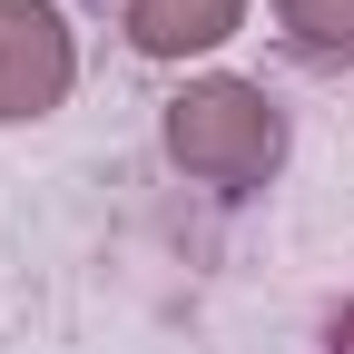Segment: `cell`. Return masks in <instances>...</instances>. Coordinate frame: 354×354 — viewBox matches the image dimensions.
Returning <instances> with one entry per match:
<instances>
[{"label": "cell", "instance_id": "cell-1", "mask_svg": "<svg viewBox=\"0 0 354 354\" xmlns=\"http://www.w3.org/2000/svg\"><path fill=\"white\" fill-rule=\"evenodd\" d=\"M158 148H167L177 177H197V187H216V197H256L266 177L286 167V109L266 99L256 79L207 69V79H187V88L158 109Z\"/></svg>", "mask_w": 354, "mask_h": 354}, {"label": "cell", "instance_id": "cell-2", "mask_svg": "<svg viewBox=\"0 0 354 354\" xmlns=\"http://www.w3.org/2000/svg\"><path fill=\"white\" fill-rule=\"evenodd\" d=\"M69 88H79V39L59 0H0V128L50 118Z\"/></svg>", "mask_w": 354, "mask_h": 354}, {"label": "cell", "instance_id": "cell-3", "mask_svg": "<svg viewBox=\"0 0 354 354\" xmlns=\"http://www.w3.org/2000/svg\"><path fill=\"white\" fill-rule=\"evenodd\" d=\"M118 30L138 59H207L246 30V0H118Z\"/></svg>", "mask_w": 354, "mask_h": 354}, {"label": "cell", "instance_id": "cell-4", "mask_svg": "<svg viewBox=\"0 0 354 354\" xmlns=\"http://www.w3.org/2000/svg\"><path fill=\"white\" fill-rule=\"evenodd\" d=\"M276 10V39L305 69H344L354 59V0H266Z\"/></svg>", "mask_w": 354, "mask_h": 354}, {"label": "cell", "instance_id": "cell-5", "mask_svg": "<svg viewBox=\"0 0 354 354\" xmlns=\"http://www.w3.org/2000/svg\"><path fill=\"white\" fill-rule=\"evenodd\" d=\"M335 354H354V305H344V315H335Z\"/></svg>", "mask_w": 354, "mask_h": 354}]
</instances>
